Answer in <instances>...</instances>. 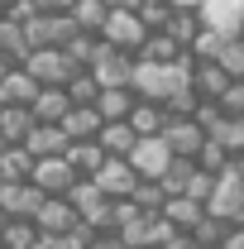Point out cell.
Returning <instances> with one entry per match:
<instances>
[{"mask_svg":"<svg viewBox=\"0 0 244 249\" xmlns=\"http://www.w3.org/2000/svg\"><path fill=\"white\" fill-rule=\"evenodd\" d=\"M192 53L182 62H173V67H158V62H139L134 58V72H129V91L139 96V101H149V106H168L177 91L192 87Z\"/></svg>","mask_w":244,"mask_h":249,"instance_id":"obj_1","label":"cell"},{"mask_svg":"<svg viewBox=\"0 0 244 249\" xmlns=\"http://www.w3.org/2000/svg\"><path fill=\"white\" fill-rule=\"evenodd\" d=\"M201 29L220 38H244V0H201Z\"/></svg>","mask_w":244,"mask_h":249,"instance_id":"obj_2","label":"cell"},{"mask_svg":"<svg viewBox=\"0 0 244 249\" xmlns=\"http://www.w3.org/2000/svg\"><path fill=\"white\" fill-rule=\"evenodd\" d=\"M115 53H129V58H139V48H144V38L149 29L139 24V15L134 10H110V19H105V34H101Z\"/></svg>","mask_w":244,"mask_h":249,"instance_id":"obj_3","label":"cell"},{"mask_svg":"<svg viewBox=\"0 0 244 249\" xmlns=\"http://www.w3.org/2000/svg\"><path fill=\"white\" fill-rule=\"evenodd\" d=\"M24 72H29L38 87H67V82L77 77V67H72V58H67L62 48H38V53H29Z\"/></svg>","mask_w":244,"mask_h":249,"instance_id":"obj_4","label":"cell"},{"mask_svg":"<svg viewBox=\"0 0 244 249\" xmlns=\"http://www.w3.org/2000/svg\"><path fill=\"white\" fill-rule=\"evenodd\" d=\"M206 216H215L220 225H244V182L235 173H225L215 182L211 201H206Z\"/></svg>","mask_w":244,"mask_h":249,"instance_id":"obj_5","label":"cell"},{"mask_svg":"<svg viewBox=\"0 0 244 249\" xmlns=\"http://www.w3.org/2000/svg\"><path fill=\"white\" fill-rule=\"evenodd\" d=\"M29 182L38 187L43 196H67V192L82 182V178L72 173V163H67V154H62V158H38V163H34V178H29Z\"/></svg>","mask_w":244,"mask_h":249,"instance_id":"obj_6","label":"cell"},{"mask_svg":"<svg viewBox=\"0 0 244 249\" xmlns=\"http://www.w3.org/2000/svg\"><path fill=\"white\" fill-rule=\"evenodd\" d=\"M168 163H173V149H168L163 139H139L134 154H129V168L139 173V182H163Z\"/></svg>","mask_w":244,"mask_h":249,"instance_id":"obj_7","label":"cell"},{"mask_svg":"<svg viewBox=\"0 0 244 249\" xmlns=\"http://www.w3.org/2000/svg\"><path fill=\"white\" fill-rule=\"evenodd\" d=\"M43 201H48V196H43L34 182H5L0 187V211H5L10 220H34L38 211H43Z\"/></svg>","mask_w":244,"mask_h":249,"instance_id":"obj_8","label":"cell"},{"mask_svg":"<svg viewBox=\"0 0 244 249\" xmlns=\"http://www.w3.org/2000/svg\"><path fill=\"white\" fill-rule=\"evenodd\" d=\"M101 187V196H110V201H124V196H134V187H139V173L129 168V158H105V168L91 178Z\"/></svg>","mask_w":244,"mask_h":249,"instance_id":"obj_9","label":"cell"},{"mask_svg":"<svg viewBox=\"0 0 244 249\" xmlns=\"http://www.w3.org/2000/svg\"><path fill=\"white\" fill-rule=\"evenodd\" d=\"M34 225H38V235H72V230L82 225V216L72 211V201H67V196H48V201H43V211L34 216Z\"/></svg>","mask_w":244,"mask_h":249,"instance_id":"obj_10","label":"cell"},{"mask_svg":"<svg viewBox=\"0 0 244 249\" xmlns=\"http://www.w3.org/2000/svg\"><path fill=\"white\" fill-rule=\"evenodd\" d=\"M163 144L173 149V158H196V154H201V144H206V129H201L196 120H168Z\"/></svg>","mask_w":244,"mask_h":249,"instance_id":"obj_11","label":"cell"},{"mask_svg":"<svg viewBox=\"0 0 244 249\" xmlns=\"http://www.w3.org/2000/svg\"><path fill=\"white\" fill-rule=\"evenodd\" d=\"M58 129L67 134V144H91L96 134L105 129V120H101V110H96V106H72V110H67V120H62Z\"/></svg>","mask_w":244,"mask_h":249,"instance_id":"obj_12","label":"cell"},{"mask_svg":"<svg viewBox=\"0 0 244 249\" xmlns=\"http://www.w3.org/2000/svg\"><path fill=\"white\" fill-rule=\"evenodd\" d=\"M230 82H235V77H230L220 62H196V67H192V91L201 96V101H215V106H220V96L230 91Z\"/></svg>","mask_w":244,"mask_h":249,"instance_id":"obj_13","label":"cell"},{"mask_svg":"<svg viewBox=\"0 0 244 249\" xmlns=\"http://www.w3.org/2000/svg\"><path fill=\"white\" fill-rule=\"evenodd\" d=\"M129 72H134V58H129V53H115L110 43H105L101 62L91 67V77H96L101 91H105V87H129Z\"/></svg>","mask_w":244,"mask_h":249,"instance_id":"obj_14","label":"cell"},{"mask_svg":"<svg viewBox=\"0 0 244 249\" xmlns=\"http://www.w3.org/2000/svg\"><path fill=\"white\" fill-rule=\"evenodd\" d=\"M38 91H43V87L34 82L24 67H10L5 82H0V106H24V110H29L34 101H38Z\"/></svg>","mask_w":244,"mask_h":249,"instance_id":"obj_15","label":"cell"},{"mask_svg":"<svg viewBox=\"0 0 244 249\" xmlns=\"http://www.w3.org/2000/svg\"><path fill=\"white\" fill-rule=\"evenodd\" d=\"M34 110H24V106H0V134H5V144L10 149H24L34 134Z\"/></svg>","mask_w":244,"mask_h":249,"instance_id":"obj_16","label":"cell"},{"mask_svg":"<svg viewBox=\"0 0 244 249\" xmlns=\"http://www.w3.org/2000/svg\"><path fill=\"white\" fill-rule=\"evenodd\" d=\"M139 106V96L129 91V87H105V91L96 96V110H101V120L105 124H120V120H129V110Z\"/></svg>","mask_w":244,"mask_h":249,"instance_id":"obj_17","label":"cell"},{"mask_svg":"<svg viewBox=\"0 0 244 249\" xmlns=\"http://www.w3.org/2000/svg\"><path fill=\"white\" fill-rule=\"evenodd\" d=\"M29 110H34V120H38V124H62V120H67V110H72V101H67L62 87H43Z\"/></svg>","mask_w":244,"mask_h":249,"instance_id":"obj_18","label":"cell"},{"mask_svg":"<svg viewBox=\"0 0 244 249\" xmlns=\"http://www.w3.org/2000/svg\"><path fill=\"white\" fill-rule=\"evenodd\" d=\"M96 144H101V154H105V158H129V154H134V144H139V134L129 129V120H120V124H105V129L96 134Z\"/></svg>","mask_w":244,"mask_h":249,"instance_id":"obj_19","label":"cell"},{"mask_svg":"<svg viewBox=\"0 0 244 249\" xmlns=\"http://www.w3.org/2000/svg\"><path fill=\"white\" fill-rule=\"evenodd\" d=\"M129 129H134L139 139H163V129H168V110H163V106H149V101H139V106L129 110Z\"/></svg>","mask_w":244,"mask_h":249,"instance_id":"obj_20","label":"cell"},{"mask_svg":"<svg viewBox=\"0 0 244 249\" xmlns=\"http://www.w3.org/2000/svg\"><path fill=\"white\" fill-rule=\"evenodd\" d=\"M163 220L173 225V230H196L201 220H206V206L201 201H187V196H168V206H163Z\"/></svg>","mask_w":244,"mask_h":249,"instance_id":"obj_21","label":"cell"},{"mask_svg":"<svg viewBox=\"0 0 244 249\" xmlns=\"http://www.w3.org/2000/svg\"><path fill=\"white\" fill-rule=\"evenodd\" d=\"M34 158H62L67 154V134H62L58 124H34V134H29V144H24Z\"/></svg>","mask_w":244,"mask_h":249,"instance_id":"obj_22","label":"cell"},{"mask_svg":"<svg viewBox=\"0 0 244 249\" xmlns=\"http://www.w3.org/2000/svg\"><path fill=\"white\" fill-rule=\"evenodd\" d=\"M62 53L72 58V67H77V72H91L96 62H101V53H105V38H96V34H77Z\"/></svg>","mask_w":244,"mask_h":249,"instance_id":"obj_23","label":"cell"},{"mask_svg":"<svg viewBox=\"0 0 244 249\" xmlns=\"http://www.w3.org/2000/svg\"><path fill=\"white\" fill-rule=\"evenodd\" d=\"M105 19H110V10H105V0H77L72 5V24H77V34H105Z\"/></svg>","mask_w":244,"mask_h":249,"instance_id":"obj_24","label":"cell"},{"mask_svg":"<svg viewBox=\"0 0 244 249\" xmlns=\"http://www.w3.org/2000/svg\"><path fill=\"white\" fill-rule=\"evenodd\" d=\"M187 48H177L168 34H149L144 38V48H139V62H158V67H173V62H182Z\"/></svg>","mask_w":244,"mask_h":249,"instance_id":"obj_25","label":"cell"},{"mask_svg":"<svg viewBox=\"0 0 244 249\" xmlns=\"http://www.w3.org/2000/svg\"><path fill=\"white\" fill-rule=\"evenodd\" d=\"M163 34H168L177 48H187V53H192V43L201 38V15H196V10H177V15L168 19V29H163Z\"/></svg>","mask_w":244,"mask_h":249,"instance_id":"obj_26","label":"cell"},{"mask_svg":"<svg viewBox=\"0 0 244 249\" xmlns=\"http://www.w3.org/2000/svg\"><path fill=\"white\" fill-rule=\"evenodd\" d=\"M67 163H72V173L77 178H96L101 168H105V154H101V144H67Z\"/></svg>","mask_w":244,"mask_h":249,"instance_id":"obj_27","label":"cell"},{"mask_svg":"<svg viewBox=\"0 0 244 249\" xmlns=\"http://www.w3.org/2000/svg\"><path fill=\"white\" fill-rule=\"evenodd\" d=\"M34 163H38V158H34L29 149H5V154H0V178H5V182H29Z\"/></svg>","mask_w":244,"mask_h":249,"instance_id":"obj_28","label":"cell"},{"mask_svg":"<svg viewBox=\"0 0 244 249\" xmlns=\"http://www.w3.org/2000/svg\"><path fill=\"white\" fill-rule=\"evenodd\" d=\"M192 178H196V158H173L158 187H163L168 196H187V187H192Z\"/></svg>","mask_w":244,"mask_h":249,"instance_id":"obj_29","label":"cell"},{"mask_svg":"<svg viewBox=\"0 0 244 249\" xmlns=\"http://www.w3.org/2000/svg\"><path fill=\"white\" fill-rule=\"evenodd\" d=\"M134 15H139V24H144L149 34H163V29H168V19H173L177 10H173L168 0H139V10H134Z\"/></svg>","mask_w":244,"mask_h":249,"instance_id":"obj_30","label":"cell"},{"mask_svg":"<svg viewBox=\"0 0 244 249\" xmlns=\"http://www.w3.org/2000/svg\"><path fill=\"white\" fill-rule=\"evenodd\" d=\"M215 144L230 158H244V115H225V124L215 129Z\"/></svg>","mask_w":244,"mask_h":249,"instance_id":"obj_31","label":"cell"},{"mask_svg":"<svg viewBox=\"0 0 244 249\" xmlns=\"http://www.w3.org/2000/svg\"><path fill=\"white\" fill-rule=\"evenodd\" d=\"M0 245L5 249H34L38 245V225H34V220H10V225L0 230Z\"/></svg>","mask_w":244,"mask_h":249,"instance_id":"obj_32","label":"cell"},{"mask_svg":"<svg viewBox=\"0 0 244 249\" xmlns=\"http://www.w3.org/2000/svg\"><path fill=\"white\" fill-rule=\"evenodd\" d=\"M129 201H134V206H139L144 216H163V206H168V192H163L158 182H139Z\"/></svg>","mask_w":244,"mask_h":249,"instance_id":"obj_33","label":"cell"},{"mask_svg":"<svg viewBox=\"0 0 244 249\" xmlns=\"http://www.w3.org/2000/svg\"><path fill=\"white\" fill-rule=\"evenodd\" d=\"M230 43H235V38H220V34H206V29H201V38L192 43V62H220Z\"/></svg>","mask_w":244,"mask_h":249,"instance_id":"obj_34","label":"cell"},{"mask_svg":"<svg viewBox=\"0 0 244 249\" xmlns=\"http://www.w3.org/2000/svg\"><path fill=\"white\" fill-rule=\"evenodd\" d=\"M196 168H201V173H211V178H225V173H230V154H225L215 139H206V144H201V154H196Z\"/></svg>","mask_w":244,"mask_h":249,"instance_id":"obj_35","label":"cell"},{"mask_svg":"<svg viewBox=\"0 0 244 249\" xmlns=\"http://www.w3.org/2000/svg\"><path fill=\"white\" fill-rule=\"evenodd\" d=\"M62 91H67V101H72V106H96L101 87H96V77H91V72H77V77H72Z\"/></svg>","mask_w":244,"mask_h":249,"instance_id":"obj_36","label":"cell"},{"mask_svg":"<svg viewBox=\"0 0 244 249\" xmlns=\"http://www.w3.org/2000/svg\"><path fill=\"white\" fill-rule=\"evenodd\" d=\"M225 230H230V225H220L215 216H206L201 225H196V230H192V240H196L201 249H220V240H225Z\"/></svg>","mask_w":244,"mask_h":249,"instance_id":"obj_37","label":"cell"},{"mask_svg":"<svg viewBox=\"0 0 244 249\" xmlns=\"http://www.w3.org/2000/svg\"><path fill=\"white\" fill-rule=\"evenodd\" d=\"M192 120L201 124V129H206V139H215V129H220V124H225V110H220V106H215V101H201V106H196V115H192Z\"/></svg>","mask_w":244,"mask_h":249,"instance_id":"obj_38","label":"cell"},{"mask_svg":"<svg viewBox=\"0 0 244 249\" xmlns=\"http://www.w3.org/2000/svg\"><path fill=\"white\" fill-rule=\"evenodd\" d=\"M134 220H144V211H139L129 196H124V201H110V225H115V230H129Z\"/></svg>","mask_w":244,"mask_h":249,"instance_id":"obj_39","label":"cell"},{"mask_svg":"<svg viewBox=\"0 0 244 249\" xmlns=\"http://www.w3.org/2000/svg\"><path fill=\"white\" fill-rule=\"evenodd\" d=\"M220 67L235 77V82H244V38H235L230 48H225V58H220Z\"/></svg>","mask_w":244,"mask_h":249,"instance_id":"obj_40","label":"cell"},{"mask_svg":"<svg viewBox=\"0 0 244 249\" xmlns=\"http://www.w3.org/2000/svg\"><path fill=\"white\" fill-rule=\"evenodd\" d=\"M43 10H38V0H10V10H5V19L10 24H29V19H38Z\"/></svg>","mask_w":244,"mask_h":249,"instance_id":"obj_41","label":"cell"},{"mask_svg":"<svg viewBox=\"0 0 244 249\" xmlns=\"http://www.w3.org/2000/svg\"><path fill=\"white\" fill-rule=\"evenodd\" d=\"M91 249H129V245H124L115 230H105V235H91Z\"/></svg>","mask_w":244,"mask_h":249,"instance_id":"obj_42","label":"cell"},{"mask_svg":"<svg viewBox=\"0 0 244 249\" xmlns=\"http://www.w3.org/2000/svg\"><path fill=\"white\" fill-rule=\"evenodd\" d=\"M72 5H77V0H38L43 15H72Z\"/></svg>","mask_w":244,"mask_h":249,"instance_id":"obj_43","label":"cell"},{"mask_svg":"<svg viewBox=\"0 0 244 249\" xmlns=\"http://www.w3.org/2000/svg\"><path fill=\"white\" fill-rule=\"evenodd\" d=\"M220 249H244V225H230L225 240H220Z\"/></svg>","mask_w":244,"mask_h":249,"instance_id":"obj_44","label":"cell"},{"mask_svg":"<svg viewBox=\"0 0 244 249\" xmlns=\"http://www.w3.org/2000/svg\"><path fill=\"white\" fill-rule=\"evenodd\" d=\"M163 249H201V245H196V240H192L187 230H177V235H173V240H168Z\"/></svg>","mask_w":244,"mask_h":249,"instance_id":"obj_45","label":"cell"},{"mask_svg":"<svg viewBox=\"0 0 244 249\" xmlns=\"http://www.w3.org/2000/svg\"><path fill=\"white\" fill-rule=\"evenodd\" d=\"M105 10H139V0H105Z\"/></svg>","mask_w":244,"mask_h":249,"instance_id":"obj_46","label":"cell"},{"mask_svg":"<svg viewBox=\"0 0 244 249\" xmlns=\"http://www.w3.org/2000/svg\"><path fill=\"white\" fill-rule=\"evenodd\" d=\"M173 10H201V0H168Z\"/></svg>","mask_w":244,"mask_h":249,"instance_id":"obj_47","label":"cell"},{"mask_svg":"<svg viewBox=\"0 0 244 249\" xmlns=\"http://www.w3.org/2000/svg\"><path fill=\"white\" fill-rule=\"evenodd\" d=\"M230 173H235V178L244 182V158H230Z\"/></svg>","mask_w":244,"mask_h":249,"instance_id":"obj_48","label":"cell"},{"mask_svg":"<svg viewBox=\"0 0 244 249\" xmlns=\"http://www.w3.org/2000/svg\"><path fill=\"white\" fill-rule=\"evenodd\" d=\"M10 67H15V62H10L5 53H0V82H5V72H10Z\"/></svg>","mask_w":244,"mask_h":249,"instance_id":"obj_49","label":"cell"},{"mask_svg":"<svg viewBox=\"0 0 244 249\" xmlns=\"http://www.w3.org/2000/svg\"><path fill=\"white\" fill-rule=\"evenodd\" d=\"M5 225H10V216H5V211H0V230H5Z\"/></svg>","mask_w":244,"mask_h":249,"instance_id":"obj_50","label":"cell"},{"mask_svg":"<svg viewBox=\"0 0 244 249\" xmlns=\"http://www.w3.org/2000/svg\"><path fill=\"white\" fill-rule=\"evenodd\" d=\"M5 149H10V144H5V134H0V154H5Z\"/></svg>","mask_w":244,"mask_h":249,"instance_id":"obj_51","label":"cell"},{"mask_svg":"<svg viewBox=\"0 0 244 249\" xmlns=\"http://www.w3.org/2000/svg\"><path fill=\"white\" fill-rule=\"evenodd\" d=\"M0 187H5V178H0Z\"/></svg>","mask_w":244,"mask_h":249,"instance_id":"obj_52","label":"cell"},{"mask_svg":"<svg viewBox=\"0 0 244 249\" xmlns=\"http://www.w3.org/2000/svg\"><path fill=\"white\" fill-rule=\"evenodd\" d=\"M0 249H5V245H0Z\"/></svg>","mask_w":244,"mask_h":249,"instance_id":"obj_53","label":"cell"}]
</instances>
